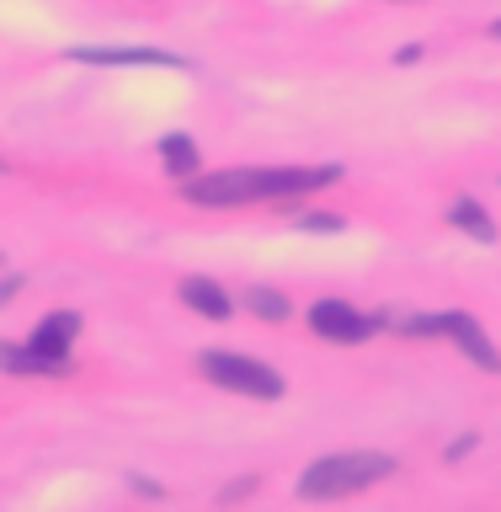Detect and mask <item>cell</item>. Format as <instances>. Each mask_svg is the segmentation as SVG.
Masks as SVG:
<instances>
[{
  "mask_svg": "<svg viewBox=\"0 0 501 512\" xmlns=\"http://www.w3.org/2000/svg\"><path fill=\"white\" fill-rule=\"evenodd\" d=\"M342 166H235V171H208L187 176V203L198 208H240V203H283L299 192L331 187Z\"/></svg>",
  "mask_w": 501,
  "mask_h": 512,
  "instance_id": "obj_1",
  "label": "cell"
},
{
  "mask_svg": "<svg viewBox=\"0 0 501 512\" xmlns=\"http://www.w3.org/2000/svg\"><path fill=\"white\" fill-rule=\"evenodd\" d=\"M384 475H395L390 454H363V448H352V454H326L299 475V496L304 502H342V496H358L368 486H379Z\"/></svg>",
  "mask_w": 501,
  "mask_h": 512,
  "instance_id": "obj_2",
  "label": "cell"
},
{
  "mask_svg": "<svg viewBox=\"0 0 501 512\" xmlns=\"http://www.w3.org/2000/svg\"><path fill=\"white\" fill-rule=\"evenodd\" d=\"M198 374L208 384H219V390L230 395H251V400H283V374L262 358H240V352H203L198 358Z\"/></svg>",
  "mask_w": 501,
  "mask_h": 512,
  "instance_id": "obj_3",
  "label": "cell"
},
{
  "mask_svg": "<svg viewBox=\"0 0 501 512\" xmlns=\"http://www.w3.org/2000/svg\"><path fill=\"white\" fill-rule=\"evenodd\" d=\"M400 331H406V336H448V342H454L475 368H486V374H496V368H501V352H496V342L486 336V326H480L475 315H464V310L411 315V320H400Z\"/></svg>",
  "mask_w": 501,
  "mask_h": 512,
  "instance_id": "obj_4",
  "label": "cell"
},
{
  "mask_svg": "<svg viewBox=\"0 0 501 512\" xmlns=\"http://www.w3.org/2000/svg\"><path fill=\"white\" fill-rule=\"evenodd\" d=\"M384 326L379 315H363V310H352L347 299H315V310H310V331L320 336V342H342V347H358L368 342Z\"/></svg>",
  "mask_w": 501,
  "mask_h": 512,
  "instance_id": "obj_5",
  "label": "cell"
},
{
  "mask_svg": "<svg viewBox=\"0 0 501 512\" xmlns=\"http://www.w3.org/2000/svg\"><path fill=\"white\" fill-rule=\"evenodd\" d=\"M75 342H80V315H75V310L43 315L38 326H32V336H27V347L48 352V358H70V347H75Z\"/></svg>",
  "mask_w": 501,
  "mask_h": 512,
  "instance_id": "obj_6",
  "label": "cell"
},
{
  "mask_svg": "<svg viewBox=\"0 0 501 512\" xmlns=\"http://www.w3.org/2000/svg\"><path fill=\"white\" fill-rule=\"evenodd\" d=\"M176 299H182L192 315H208V320H230V315H235V299L224 294L214 278H198V272L176 283Z\"/></svg>",
  "mask_w": 501,
  "mask_h": 512,
  "instance_id": "obj_7",
  "label": "cell"
},
{
  "mask_svg": "<svg viewBox=\"0 0 501 512\" xmlns=\"http://www.w3.org/2000/svg\"><path fill=\"white\" fill-rule=\"evenodd\" d=\"M0 368H6V374L64 379V374H70V358H48V352H38V347H16V342H0Z\"/></svg>",
  "mask_w": 501,
  "mask_h": 512,
  "instance_id": "obj_8",
  "label": "cell"
},
{
  "mask_svg": "<svg viewBox=\"0 0 501 512\" xmlns=\"http://www.w3.org/2000/svg\"><path fill=\"white\" fill-rule=\"evenodd\" d=\"M75 64H166V70H176V54H166V48H70Z\"/></svg>",
  "mask_w": 501,
  "mask_h": 512,
  "instance_id": "obj_9",
  "label": "cell"
},
{
  "mask_svg": "<svg viewBox=\"0 0 501 512\" xmlns=\"http://www.w3.org/2000/svg\"><path fill=\"white\" fill-rule=\"evenodd\" d=\"M160 160H166V171H171V176H182V182H187V176H198V171H203V160H198V144H192L187 134H166V139H160Z\"/></svg>",
  "mask_w": 501,
  "mask_h": 512,
  "instance_id": "obj_10",
  "label": "cell"
},
{
  "mask_svg": "<svg viewBox=\"0 0 501 512\" xmlns=\"http://www.w3.org/2000/svg\"><path fill=\"white\" fill-rule=\"evenodd\" d=\"M448 224H454V230H470L475 240H486V246L496 240V224H491V214L475 198H459L454 208H448Z\"/></svg>",
  "mask_w": 501,
  "mask_h": 512,
  "instance_id": "obj_11",
  "label": "cell"
},
{
  "mask_svg": "<svg viewBox=\"0 0 501 512\" xmlns=\"http://www.w3.org/2000/svg\"><path fill=\"white\" fill-rule=\"evenodd\" d=\"M246 304H251V315H262V320H288V299L278 288H251Z\"/></svg>",
  "mask_w": 501,
  "mask_h": 512,
  "instance_id": "obj_12",
  "label": "cell"
},
{
  "mask_svg": "<svg viewBox=\"0 0 501 512\" xmlns=\"http://www.w3.org/2000/svg\"><path fill=\"white\" fill-rule=\"evenodd\" d=\"M294 224H299V230H320V235H342V230H347L342 214H320V208H310V214H294Z\"/></svg>",
  "mask_w": 501,
  "mask_h": 512,
  "instance_id": "obj_13",
  "label": "cell"
},
{
  "mask_svg": "<svg viewBox=\"0 0 501 512\" xmlns=\"http://www.w3.org/2000/svg\"><path fill=\"white\" fill-rule=\"evenodd\" d=\"M475 448V438H459V443H448V459H464Z\"/></svg>",
  "mask_w": 501,
  "mask_h": 512,
  "instance_id": "obj_14",
  "label": "cell"
},
{
  "mask_svg": "<svg viewBox=\"0 0 501 512\" xmlns=\"http://www.w3.org/2000/svg\"><path fill=\"white\" fill-rule=\"evenodd\" d=\"M16 288H22V278H6V283H0V304H11Z\"/></svg>",
  "mask_w": 501,
  "mask_h": 512,
  "instance_id": "obj_15",
  "label": "cell"
},
{
  "mask_svg": "<svg viewBox=\"0 0 501 512\" xmlns=\"http://www.w3.org/2000/svg\"><path fill=\"white\" fill-rule=\"evenodd\" d=\"M491 38H501V16H496V22H491Z\"/></svg>",
  "mask_w": 501,
  "mask_h": 512,
  "instance_id": "obj_16",
  "label": "cell"
},
{
  "mask_svg": "<svg viewBox=\"0 0 501 512\" xmlns=\"http://www.w3.org/2000/svg\"><path fill=\"white\" fill-rule=\"evenodd\" d=\"M0 262H6V256H0Z\"/></svg>",
  "mask_w": 501,
  "mask_h": 512,
  "instance_id": "obj_17",
  "label": "cell"
}]
</instances>
